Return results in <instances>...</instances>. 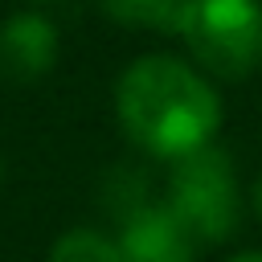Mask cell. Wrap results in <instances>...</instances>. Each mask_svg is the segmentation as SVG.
<instances>
[{"label": "cell", "instance_id": "10", "mask_svg": "<svg viewBox=\"0 0 262 262\" xmlns=\"http://www.w3.org/2000/svg\"><path fill=\"white\" fill-rule=\"evenodd\" d=\"M0 176H4V164H0Z\"/></svg>", "mask_w": 262, "mask_h": 262}, {"label": "cell", "instance_id": "6", "mask_svg": "<svg viewBox=\"0 0 262 262\" xmlns=\"http://www.w3.org/2000/svg\"><path fill=\"white\" fill-rule=\"evenodd\" d=\"M102 16H111L123 29H151V33H176L180 0H94Z\"/></svg>", "mask_w": 262, "mask_h": 262}, {"label": "cell", "instance_id": "4", "mask_svg": "<svg viewBox=\"0 0 262 262\" xmlns=\"http://www.w3.org/2000/svg\"><path fill=\"white\" fill-rule=\"evenodd\" d=\"M115 246L123 262H192L196 258L192 233L172 217L164 201H147L127 217H119Z\"/></svg>", "mask_w": 262, "mask_h": 262}, {"label": "cell", "instance_id": "2", "mask_svg": "<svg viewBox=\"0 0 262 262\" xmlns=\"http://www.w3.org/2000/svg\"><path fill=\"white\" fill-rule=\"evenodd\" d=\"M176 37L205 78L242 82L262 66V0H180Z\"/></svg>", "mask_w": 262, "mask_h": 262}, {"label": "cell", "instance_id": "9", "mask_svg": "<svg viewBox=\"0 0 262 262\" xmlns=\"http://www.w3.org/2000/svg\"><path fill=\"white\" fill-rule=\"evenodd\" d=\"M225 262H262V250H237V254H229Z\"/></svg>", "mask_w": 262, "mask_h": 262}, {"label": "cell", "instance_id": "3", "mask_svg": "<svg viewBox=\"0 0 262 262\" xmlns=\"http://www.w3.org/2000/svg\"><path fill=\"white\" fill-rule=\"evenodd\" d=\"M164 205L192 233L196 246H217V242L233 237L242 225V209H246V192L237 184L233 156L221 143H209V147L176 160L168 172Z\"/></svg>", "mask_w": 262, "mask_h": 262}, {"label": "cell", "instance_id": "8", "mask_svg": "<svg viewBox=\"0 0 262 262\" xmlns=\"http://www.w3.org/2000/svg\"><path fill=\"white\" fill-rule=\"evenodd\" d=\"M246 205H250V213L262 221V172L254 176V184H250V192H246Z\"/></svg>", "mask_w": 262, "mask_h": 262}, {"label": "cell", "instance_id": "1", "mask_svg": "<svg viewBox=\"0 0 262 262\" xmlns=\"http://www.w3.org/2000/svg\"><path fill=\"white\" fill-rule=\"evenodd\" d=\"M115 119L139 151L176 164L217 143L221 94L192 61L143 53L115 82Z\"/></svg>", "mask_w": 262, "mask_h": 262}, {"label": "cell", "instance_id": "7", "mask_svg": "<svg viewBox=\"0 0 262 262\" xmlns=\"http://www.w3.org/2000/svg\"><path fill=\"white\" fill-rule=\"evenodd\" d=\"M45 262H123V258H119L115 233H102L94 225H74L53 237Z\"/></svg>", "mask_w": 262, "mask_h": 262}, {"label": "cell", "instance_id": "5", "mask_svg": "<svg viewBox=\"0 0 262 262\" xmlns=\"http://www.w3.org/2000/svg\"><path fill=\"white\" fill-rule=\"evenodd\" d=\"M61 53L57 25L41 12H12L0 25V74L12 82H37L53 70Z\"/></svg>", "mask_w": 262, "mask_h": 262}]
</instances>
